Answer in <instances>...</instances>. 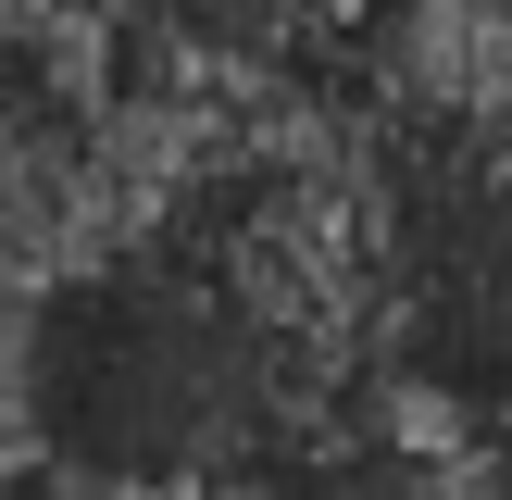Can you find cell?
I'll return each instance as SVG.
<instances>
[{
  "mask_svg": "<svg viewBox=\"0 0 512 500\" xmlns=\"http://www.w3.org/2000/svg\"><path fill=\"white\" fill-rule=\"evenodd\" d=\"M350 375L338 313L138 213L38 263L0 325V425L75 500H225Z\"/></svg>",
  "mask_w": 512,
  "mask_h": 500,
  "instance_id": "obj_1",
  "label": "cell"
},
{
  "mask_svg": "<svg viewBox=\"0 0 512 500\" xmlns=\"http://www.w3.org/2000/svg\"><path fill=\"white\" fill-rule=\"evenodd\" d=\"M350 338L438 438L512 450V100L388 88L338 125Z\"/></svg>",
  "mask_w": 512,
  "mask_h": 500,
  "instance_id": "obj_2",
  "label": "cell"
}]
</instances>
